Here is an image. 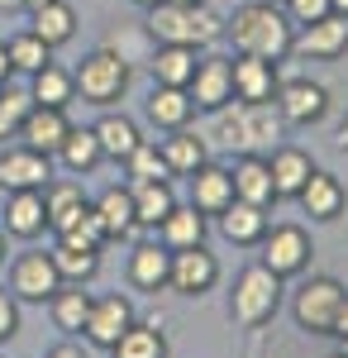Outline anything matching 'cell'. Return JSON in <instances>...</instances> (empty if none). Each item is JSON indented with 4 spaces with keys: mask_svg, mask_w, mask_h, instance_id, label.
<instances>
[{
    "mask_svg": "<svg viewBox=\"0 0 348 358\" xmlns=\"http://www.w3.org/2000/svg\"><path fill=\"white\" fill-rule=\"evenodd\" d=\"M224 38H229V43H234V53H243V57L282 62V57H291L296 24L287 20V10H282V5L248 0V5H239V10L224 20Z\"/></svg>",
    "mask_w": 348,
    "mask_h": 358,
    "instance_id": "cell-1",
    "label": "cell"
},
{
    "mask_svg": "<svg viewBox=\"0 0 348 358\" xmlns=\"http://www.w3.org/2000/svg\"><path fill=\"white\" fill-rule=\"evenodd\" d=\"M210 115V138L224 148H239V153H268L291 129L272 101H224Z\"/></svg>",
    "mask_w": 348,
    "mask_h": 358,
    "instance_id": "cell-2",
    "label": "cell"
},
{
    "mask_svg": "<svg viewBox=\"0 0 348 358\" xmlns=\"http://www.w3.org/2000/svg\"><path fill=\"white\" fill-rule=\"evenodd\" d=\"M148 38L153 43H187V48H210L224 38V15L215 5H177V0H158L148 10Z\"/></svg>",
    "mask_w": 348,
    "mask_h": 358,
    "instance_id": "cell-3",
    "label": "cell"
},
{
    "mask_svg": "<svg viewBox=\"0 0 348 358\" xmlns=\"http://www.w3.org/2000/svg\"><path fill=\"white\" fill-rule=\"evenodd\" d=\"M282 306V277L263 268V263H248L234 277V296H229V315L239 330H263Z\"/></svg>",
    "mask_w": 348,
    "mask_h": 358,
    "instance_id": "cell-4",
    "label": "cell"
},
{
    "mask_svg": "<svg viewBox=\"0 0 348 358\" xmlns=\"http://www.w3.org/2000/svg\"><path fill=\"white\" fill-rule=\"evenodd\" d=\"M72 82H77V96L86 106L110 110V106L129 91V62L119 53H110V48H96V53H86L77 67H72Z\"/></svg>",
    "mask_w": 348,
    "mask_h": 358,
    "instance_id": "cell-5",
    "label": "cell"
},
{
    "mask_svg": "<svg viewBox=\"0 0 348 358\" xmlns=\"http://www.w3.org/2000/svg\"><path fill=\"white\" fill-rule=\"evenodd\" d=\"M348 287L339 277H310L300 292H296L291 301V315L296 325L305 334H334V315H339V306H344Z\"/></svg>",
    "mask_w": 348,
    "mask_h": 358,
    "instance_id": "cell-6",
    "label": "cell"
},
{
    "mask_svg": "<svg viewBox=\"0 0 348 358\" xmlns=\"http://www.w3.org/2000/svg\"><path fill=\"white\" fill-rule=\"evenodd\" d=\"M310 253H315V248H310V234H305L300 224H277V229L263 234V258H258V263L272 268V273L287 282V277H300L310 268Z\"/></svg>",
    "mask_w": 348,
    "mask_h": 358,
    "instance_id": "cell-7",
    "label": "cell"
},
{
    "mask_svg": "<svg viewBox=\"0 0 348 358\" xmlns=\"http://www.w3.org/2000/svg\"><path fill=\"white\" fill-rule=\"evenodd\" d=\"M272 106L282 110L287 124H320L324 115H329V91L320 82H310V77H287V82L277 86Z\"/></svg>",
    "mask_w": 348,
    "mask_h": 358,
    "instance_id": "cell-8",
    "label": "cell"
},
{
    "mask_svg": "<svg viewBox=\"0 0 348 358\" xmlns=\"http://www.w3.org/2000/svg\"><path fill=\"white\" fill-rule=\"evenodd\" d=\"M53 182V158L34 153L24 143H10L0 153V192H43Z\"/></svg>",
    "mask_w": 348,
    "mask_h": 358,
    "instance_id": "cell-9",
    "label": "cell"
},
{
    "mask_svg": "<svg viewBox=\"0 0 348 358\" xmlns=\"http://www.w3.org/2000/svg\"><path fill=\"white\" fill-rule=\"evenodd\" d=\"M57 287H62V277H57L48 253H20V258H15V268H10V296H15V301L43 306Z\"/></svg>",
    "mask_w": 348,
    "mask_h": 358,
    "instance_id": "cell-10",
    "label": "cell"
},
{
    "mask_svg": "<svg viewBox=\"0 0 348 358\" xmlns=\"http://www.w3.org/2000/svg\"><path fill=\"white\" fill-rule=\"evenodd\" d=\"M215 282H219V258H215L205 244L172 253V277H167L172 292H182V296H205Z\"/></svg>",
    "mask_w": 348,
    "mask_h": 358,
    "instance_id": "cell-11",
    "label": "cell"
},
{
    "mask_svg": "<svg viewBox=\"0 0 348 358\" xmlns=\"http://www.w3.org/2000/svg\"><path fill=\"white\" fill-rule=\"evenodd\" d=\"M187 91L196 110H219L224 101H234V57H201Z\"/></svg>",
    "mask_w": 348,
    "mask_h": 358,
    "instance_id": "cell-12",
    "label": "cell"
},
{
    "mask_svg": "<svg viewBox=\"0 0 348 358\" xmlns=\"http://www.w3.org/2000/svg\"><path fill=\"white\" fill-rule=\"evenodd\" d=\"M134 325V306L129 296H101V301H91V315H86V339L96 344V349H115L119 344V334Z\"/></svg>",
    "mask_w": 348,
    "mask_h": 358,
    "instance_id": "cell-13",
    "label": "cell"
},
{
    "mask_svg": "<svg viewBox=\"0 0 348 358\" xmlns=\"http://www.w3.org/2000/svg\"><path fill=\"white\" fill-rule=\"evenodd\" d=\"M67 129H72L67 110L34 106V110L24 115V124H20V143H24V148H34V153H43V158H57V148H62Z\"/></svg>",
    "mask_w": 348,
    "mask_h": 358,
    "instance_id": "cell-14",
    "label": "cell"
},
{
    "mask_svg": "<svg viewBox=\"0 0 348 358\" xmlns=\"http://www.w3.org/2000/svg\"><path fill=\"white\" fill-rule=\"evenodd\" d=\"M291 53H300V57H344L348 53V15H324L315 24L296 29Z\"/></svg>",
    "mask_w": 348,
    "mask_h": 358,
    "instance_id": "cell-15",
    "label": "cell"
},
{
    "mask_svg": "<svg viewBox=\"0 0 348 358\" xmlns=\"http://www.w3.org/2000/svg\"><path fill=\"white\" fill-rule=\"evenodd\" d=\"M296 201H300V210L310 215V220H320V224H329V220H339L344 215V182L334 177V172H324V167H315L310 172V182L296 192Z\"/></svg>",
    "mask_w": 348,
    "mask_h": 358,
    "instance_id": "cell-16",
    "label": "cell"
},
{
    "mask_svg": "<svg viewBox=\"0 0 348 358\" xmlns=\"http://www.w3.org/2000/svg\"><path fill=\"white\" fill-rule=\"evenodd\" d=\"M143 115H148V124H158L162 134H172V129H187L196 120V101H191L187 86H153L148 101H143Z\"/></svg>",
    "mask_w": 348,
    "mask_h": 358,
    "instance_id": "cell-17",
    "label": "cell"
},
{
    "mask_svg": "<svg viewBox=\"0 0 348 358\" xmlns=\"http://www.w3.org/2000/svg\"><path fill=\"white\" fill-rule=\"evenodd\" d=\"M229 177H234V201H248V206H272L277 201L272 167L263 153H239L234 167H229Z\"/></svg>",
    "mask_w": 348,
    "mask_h": 358,
    "instance_id": "cell-18",
    "label": "cell"
},
{
    "mask_svg": "<svg viewBox=\"0 0 348 358\" xmlns=\"http://www.w3.org/2000/svg\"><path fill=\"white\" fill-rule=\"evenodd\" d=\"M215 220H219V234H224L229 244H239V248L263 244V234L272 229L268 224V206H248V201H229Z\"/></svg>",
    "mask_w": 348,
    "mask_h": 358,
    "instance_id": "cell-19",
    "label": "cell"
},
{
    "mask_svg": "<svg viewBox=\"0 0 348 358\" xmlns=\"http://www.w3.org/2000/svg\"><path fill=\"white\" fill-rule=\"evenodd\" d=\"M234 201V177H229V167L219 163H205L191 172V206L210 220V215H219L224 206Z\"/></svg>",
    "mask_w": 348,
    "mask_h": 358,
    "instance_id": "cell-20",
    "label": "cell"
},
{
    "mask_svg": "<svg viewBox=\"0 0 348 358\" xmlns=\"http://www.w3.org/2000/svg\"><path fill=\"white\" fill-rule=\"evenodd\" d=\"M48 229V210H43V192H5V234L15 239H38Z\"/></svg>",
    "mask_w": 348,
    "mask_h": 358,
    "instance_id": "cell-21",
    "label": "cell"
},
{
    "mask_svg": "<svg viewBox=\"0 0 348 358\" xmlns=\"http://www.w3.org/2000/svg\"><path fill=\"white\" fill-rule=\"evenodd\" d=\"M196 62H201V48H187V43H158V48L148 53L153 86H191Z\"/></svg>",
    "mask_w": 348,
    "mask_h": 358,
    "instance_id": "cell-22",
    "label": "cell"
},
{
    "mask_svg": "<svg viewBox=\"0 0 348 358\" xmlns=\"http://www.w3.org/2000/svg\"><path fill=\"white\" fill-rule=\"evenodd\" d=\"M268 167H272V187H277V201L282 196H296L305 182H310V172H315V158L305 153V148H296V143H277L272 148V158H268Z\"/></svg>",
    "mask_w": 348,
    "mask_h": 358,
    "instance_id": "cell-23",
    "label": "cell"
},
{
    "mask_svg": "<svg viewBox=\"0 0 348 358\" xmlns=\"http://www.w3.org/2000/svg\"><path fill=\"white\" fill-rule=\"evenodd\" d=\"M282 86V72L277 62H263V57H234V101H272Z\"/></svg>",
    "mask_w": 348,
    "mask_h": 358,
    "instance_id": "cell-24",
    "label": "cell"
},
{
    "mask_svg": "<svg viewBox=\"0 0 348 358\" xmlns=\"http://www.w3.org/2000/svg\"><path fill=\"white\" fill-rule=\"evenodd\" d=\"M158 148H162V158H167V172H172V177H191L196 167L210 163V143L196 134L191 124H187V129H172Z\"/></svg>",
    "mask_w": 348,
    "mask_h": 358,
    "instance_id": "cell-25",
    "label": "cell"
},
{
    "mask_svg": "<svg viewBox=\"0 0 348 358\" xmlns=\"http://www.w3.org/2000/svg\"><path fill=\"white\" fill-rule=\"evenodd\" d=\"M96 220L106 229V239H129L138 224H134V201H129V182L124 187H106V192L91 201Z\"/></svg>",
    "mask_w": 348,
    "mask_h": 358,
    "instance_id": "cell-26",
    "label": "cell"
},
{
    "mask_svg": "<svg viewBox=\"0 0 348 358\" xmlns=\"http://www.w3.org/2000/svg\"><path fill=\"white\" fill-rule=\"evenodd\" d=\"M153 234H158V244L167 248V253L196 248V244H205V215H201L196 206H172V215H167Z\"/></svg>",
    "mask_w": 348,
    "mask_h": 358,
    "instance_id": "cell-27",
    "label": "cell"
},
{
    "mask_svg": "<svg viewBox=\"0 0 348 358\" xmlns=\"http://www.w3.org/2000/svg\"><path fill=\"white\" fill-rule=\"evenodd\" d=\"M167 277H172V253L158 239H148V244H138L129 253V282H134L138 292H162Z\"/></svg>",
    "mask_w": 348,
    "mask_h": 358,
    "instance_id": "cell-28",
    "label": "cell"
},
{
    "mask_svg": "<svg viewBox=\"0 0 348 358\" xmlns=\"http://www.w3.org/2000/svg\"><path fill=\"white\" fill-rule=\"evenodd\" d=\"M129 201H134V224L138 229H158V224L172 215V206H177L172 182H129Z\"/></svg>",
    "mask_w": 348,
    "mask_h": 358,
    "instance_id": "cell-29",
    "label": "cell"
},
{
    "mask_svg": "<svg viewBox=\"0 0 348 358\" xmlns=\"http://www.w3.org/2000/svg\"><path fill=\"white\" fill-rule=\"evenodd\" d=\"M91 129H96V143H101V153H106L110 163H124V158L134 153V143L143 138L138 124L129 120V115H119V110H106Z\"/></svg>",
    "mask_w": 348,
    "mask_h": 358,
    "instance_id": "cell-30",
    "label": "cell"
},
{
    "mask_svg": "<svg viewBox=\"0 0 348 358\" xmlns=\"http://www.w3.org/2000/svg\"><path fill=\"white\" fill-rule=\"evenodd\" d=\"M86 206H91V201L81 192V182H57L53 177V182L43 187V210H48V229H53V234H62Z\"/></svg>",
    "mask_w": 348,
    "mask_h": 358,
    "instance_id": "cell-31",
    "label": "cell"
},
{
    "mask_svg": "<svg viewBox=\"0 0 348 358\" xmlns=\"http://www.w3.org/2000/svg\"><path fill=\"white\" fill-rule=\"evenodd\" d=\"M29 96H34V106H53V110H67L72 101H77V82H72V72L67 67H38L34 77H29Z\"/></svg>",
    "mask_w": 348,
    "mask_h": 358,
    "instance_id": "cell-32",
    "label": "cell"
},
{
    "mask_svg": "<svg viewBox=\"0 0 348 358\" xmlns=\"http://www.w3.org/2000/svg\"><path fill=\"white\" fill-rule=\"evenodd\" d=\"M29 20H34V34H38L48 48L72 43V34H77V10H72L67 0H48V5L29 10Z\"/></svg>",
    "mask_w": 348,
    "mask_h": 358,
    "instance_id": "cell-33",
    "label": "cell"
},
{
    "mask_svg": "<svg viewBox=\"0 0 348 358\" xmlns=\"http://www.w3.org/2000/svg\"><path fill=\"white\" fill-rule=\"evenodd\" d=\"M91 301H96L91 292H81V287H67V282H62L53 296H48L53 325L62 334H81V330H86V315H91Z\"/></svg>",
    "mask_w": 348,
    "mask_h": 358,
    "instance_id": "cell-34",
    "label": "cell"
},
{
    "mask_svg": "<svg viewBox=\"0 0 348 358\" xmlns=\"http://www.w3.org/2000/svg\"><path fill=\"white\" fill-rule=\"evenodd\" d=\"M57 163L67 167L72 177L96 172V167L106 163V153H101V143H96V129H67L62 148H57Z\"/></svg>",
    "mask_w": 348,
    "mask_h": 358,
    "instance_id": "cell-35",
    "label": "cell"
},
{
    "mask_svg": "<svg viewBox=\"0 0 348 358\" xmlns=\"http://www.w3.org/2000/svg\"><path fill=\"white\" fill-rule=\"evenodd\" d=\"M53 268H57V277L67 282V287H86L91 277L101 273V253H91V248H72V244H62L57 239L53 244Z\"/></svg>",
    "mask_w": 348,
    "mask_h": 358,
    "instance_id": "cell-36",
    "label": "cell"
},
{
    "mask_svg": "<svg viewBox=\"0 0 348 358\" xmlns=\"http://www.w3.org/2000/svg\"><path fill=\"white\" fill-rule=\"evenodd\" d=\"M115 358H167V339H162L158 320H148V325H129V330L119 334V344L110 349Z\"/></svg>",
    "mask_w": 348,
    "mask_h": 358,
    "instance_id": "cell-37",
    "label": "cell"
},
{
    "mask_svg": "<svg viewBox=\"0 0 348 358\" xmlns=\"http://www.w3.org/2000/svg\"><path fill=\"white\" fill-rule=\"evenodd\" d=\"M124 177H129V182H172L167 158H162V148L153 138H138L134 143V153L124 158Z\"/></svg>",
    "mask_w": 348,
    "mask_h": 358,
    "instance_id": "cell-38",
    "label": "cell"
},
{
    "mask_svg": "<svg viewBox=\"0 0 348 358\" xmlns=\"http://www.w3.org/2000/svg\"><path fill=\"white\" fill-rule=\"evenodd\" d=\"M5 53H10V67H15V72H24V77H34L38 67H48V62H53V48H48L34 29L15 34V38L5 43Z\"/></svg>",
    "mask_w": 348,
    "mask_h": 358,
    "instance_id": "cell-39",
    "label": "cell"
},
{
    "mask_svg": "<svg viewBox=\"0 0 348 358\" xmlns=\"http://www.w3.org/2000/svg\"><path fill=\"white\" fill-rule=\"evenodd\" d=\"M34 110V96H29L24 86H0V143L5 138H20V124H24V115Z\"/></svg>",
    "mask_w": 348,
    "mask_h": 358,
    "instance_id": "cell-40",
    "label": "cell"
},
{
    "mask_svg": "<svg viewBox=\"0 0 348 358\" xmlns=\"http://www.w3.org/2000/svg\"><path fill=\"white\" fill-rule=\"evenodd\" d=\"M57 239H62V244H72V248H91V253H101V248H106V229H101V220H96V210L86 206V210H81V215L67 224Z\"/></svg>",
    "mask_w": 348,
    "mask_h": 358,
    "instance_id": "cell-41",
    "label": "cell"
},
{
    "mask_svg": "<svg viewBox=\"0 0 348 358\" xmlns=\"http://www.w3.org/2000/svg\"><path fill=\"white\" fill-rule=\"evenodd\" d=\"M282 10H287V20H291L296 29H305V24H315V20H324V15H334L329 0H287Z\"/></svg>",
    "mask_w": 348,
    "mask_h": 358,
    "instance_id": "cell-42",
    "label": "cell"
},
{
    "mask_svg": "<svg viewBox=\"0 0 348 358\" xmlns=\"http://www.w3.org/2000/svg\"><path fill=\"white\" fill-rule=\"evenodd\" d=\"M15 334H20V301L0 287V344H5V339H15Z\"/></svg>",
    "mask_w": 348,
    "mask_h": 358,
    "instance_id": "cell-43",
    "label": "cell"
},
{
    "mask_svg": "<svg viewBox=\"0 0 348 358\" xmlns=\"http://www.w3.org/2000/svg\"><path fill=\"white\" fill-rule=\"evenodd\" d=\"M243 358H268V334L263 330H253V344H248V354Z\"/></svg>",
    "mask_w": 348,
    "mask_h": 358,
    "instance_id": "cell-44",
    "label": "cell"
},
{
    "mask_svg": "<svg viewBox=\"0 0 348 358\" xmlns=\"http://www.w3.org/2000/svg\"><path fill=\"white\" fill-rule=\"evenodd\" d=\"M334 339H348V296L339 306V315H334Z\"/></svg>",
    "mask_w": 348,
    "mask_h": 358,
    "instance_id": "cell-45",
    "label": "cell"
},
{
    "mask_svg": "<svg viewBox=\"0 0 348 358\" xmlns=\"http://www.w3.org/2000/svg\"><path fill=\"white\" fill-rule=\"evenodd\" d=\"M48 358H86V349H81V344H57Z\"/></svg>",
    "mask_w": 348,
    "mask_h": 358,
    "instance_id": "cell-46",
    "label": "cell"
},
{
    "mask_svg": "<svg viewBox=\"0 0 348 358\" xmlns=\"http://www.w3.org/2000/svg\"><path fill=\"white\" fill-rule=\"evenodd\" d=\"M15 77V67H10V53H5V43H0V86Z\"/></svg>",
    "mask_w": 348,
    "mask_h": 358,
    "instance_id": "cell-47",
    "label": "cell"
},
{
    "mask_svg": "<svg viewBox=\"0 0 348 358\" xmlns=\"http://www.w3.org/2000/svg\"><path fill=\"white\" fill-rule=\"evenodd\" d=\"M20 10V0H0V15H15Z\"/></svg>",
    "mask_w": 348,
    "mask_h": 358,
    "instance_id": "cell-48",
    "label": "cell"
},
{
    "mask_svg": "<svg viewBox=\"0 0 348 358\" xmlns=\"http://www.w3.org/2000/svg\"><path fill=\"white\" fill-rule=\"evenodd\" d=\"M339 148H348V115H344V124H339Z\"/></svg>",
    "mask_w": 348,
    "mask_h": 358,
    "instance_id": "cell-49",
    "label": "cell"
},
{
    "mask_svg": "<svg viewBox=\"0 0 348 358\" xmlns=\"http://www.w3.org/2000/svg\"><path fill=\"white\" fill-rule=\"evenodd\" d=\"M329 10H334V15H348V0H329Z\"/></svg>",
    "mask_w": 348,
    "mask_h": 358,
    "instance_id": "cell-50",
    "label": "cell"
},
{
    "mask_svg": "<svg viewBox=\"0 0 348 358\" xmlns=\"http://www.w3.org/2000/svg\"><path fill=\"white\" fill-rule=\"evenodd\" d=\"M38 5H48V0H20V10H38Z\"/></svg>",
    "mask_w": 348,
    "mask_h": 358,
    "instance_id": "cell-51",
    "label": "cell"
},
{
    "mask_svg": "<svg viewBox=\"0 0 348 358\" xmlns=\"http://www.w3.org/2000/svg\"><path fill=\"white\" fill-rule=\"evenodd\" d=\"M129 5H138V10H153V5H158V0H129Z\"/></svg>",
    "mask_w": 348,
    "mask_h": 358,
    "instance_id": "cell-52",
    "label": "cell"
},
{
    "mask_svg": "<svg viewBox=\"0 0 348 358\" xmlns=\"http://www.w3.org/2000/svg\"><path fill=\"white\" fill-rule=\"evenodd\" d=\"M0 263H5V229H0Z\"/></svg>",
    "mask_w": 348,
    "mask_h": 358,
    "instance_id": "cell-53",
    "label": "cell"
},
{
    "mask_svg": "<svg viewBox=\"0 0 348 358\" xmlns=\"http://www.w3.org/2000/svg\"><path fill=\"white\" fill-rule=\"evenodd\" d=\"M177 5H210V0H177Z\"/></svg>",
    "mask_w": 348,
    "mask_h": 358,
    "instance_id": "cell-54",
    "label": "cell"
},
{
    "mask_svg": "<svg viewBox=\"0 0 348 358\" xmlns=\"http://www.w3.org/2000/svg\"><path fill=\"white\" fill-rule=\"evenodd\" d=\"M268 5H287V0H268Z\"/></svg>",
    "mask_w": 348,
    "mask_h": 358,
    "instance_id": "cell-55",
    "label": "cell"
},
{
    "mask_svg": "<svg viewBox=\"0 0 348 358\" xmlns=\"http://www.w3.org/2000/svg\"><path fill=\"white\" fill-rule=\"evenodd\" d=\"M344 354H348V339H344Z\"/></svg>",
    "mask_w": 348,
    "mask_h": 358,
    "instance_id": "cell-56",
    "label": "cell"
},
{
    "mask_svg": "<svg viewBox=\"0 0 348 358\" xmlns=\"http://www.w3.org/2000/svg\"><path fill=\"white\" fill-rule=\"evenodd\" d=\"M334 358H348V354H334Z\"/></svg>",
    "mask_w": 348,
    "mask_h": 358,
    "instance_id": "cell-57",
    "label": "cell"
}]
</instances>
